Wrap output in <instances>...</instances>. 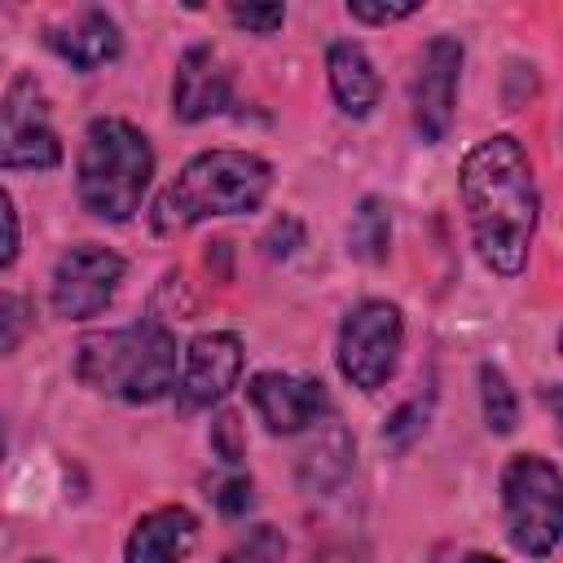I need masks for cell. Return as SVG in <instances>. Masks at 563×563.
Wrapping results in <instances>:
<instances>
[{
    "instance_id": "1",
    "label": "cell",
    "mask_w": 563,
    "mask_h": 563,
    "mask_svg": "<svg viewBox=\"0 0 563 563\" xmlns=\"http://www.w3.org/2000/svg\"><path fill=\"white\" fill-rule=\"evenodd\" d=\"M457 194L479 264L497 277H519L541 220V194L532 180V158L510 132L475 141L457 167Z\"/></svg>"
},
{
    "instance_id": "2",
    "label": "cell",
    "mask_w": 563,
    "mask_h": 563,
    "mask_svg": "<svg viewBox=\"0 0 563 563\" xmlns=\"http://www.w3.org/2000/svg\"><path fill=\"white\" fill-rule=\"evenodd\" d=\"M268 189H273L268 158L251 150H202L163 185L150 211V229L158 238H176L202 220L246 216L264 207Z\"/></svg>"
},
{
    "instance_id": "3",
    "label": "cell",
    "mask_w": 563,
    "mask_h": 563,
    "mask_svg": "<svg viewBox=\"0 0 563 563\" xmlns=\"http://www.w3.org/2000/svg\"><path fill=\"white\" fill-rule=\"evenodd\" d=\"M70 369L97 396H114L123 405H154L180 383L176 334L158 317L97 330L79 339Z\"/></svg>"
},
{
    "instance_id": "4",
    "label": "cell",
    "mask_w": 563,
    "mask_h": 563,
    "mask_svg": "<svg viewBox=\"0 0 563 563\" xmlns=\"http://www.w3.org/2000/svg\"><path fill=\"white\" fill-rule=\"evenodd\" d=\"M154 180V145L150 136L119 119V114H97L84 128L79 158H75V194L79 207L92 220L123 224L141 211L145 194Z\"/></svg>"
},
{
    "instance_id": "5",
    "label": "cell",
    "mask_w": 563,
    "mask_h": 563,
    "mask_svg": "<svg viewBox=\"0 0 563 563\" xmlns=\"http://www.w3.org/2000/svg\"><path fill=\"white\" fill-rule=\"evenodd\" d=\"M497 493L510 545L528 559H550L563 541V471L541 453H515L497 475Z\"/></svg>"
},
{
    "instance_id": "6",
    "label": "cell",
    "mask_w": 563,
    "mask_h": 563,
    "mask_svg": "<svg viewBox=\"0 0 563 563\" xmlns=\"http://www.w3.org/2000/svg\"><path fill=\"white\" fill-rule=\"evenodd\" d=\"M405 352V312L391 299H361L347 308L339 339H334V365L356 391H378L391 383Z\"/></svg>"
},
{
    "instance_id": "7",
    "label": "cell",
    "mask_w": 563,
    "mask_h": 563,
    "mask_svg": "<svg viewBox=\"0 0 563 563\" xmlns=\"http://www.w3.org/2000/svg\"><path fill=\"white\" fill-rule=\"evenodd\" d=\"M62 163V136L48 123L44 88L31 70H18L0 106V167L4 172H53Z\"/></svg>"
},
{
    "instance_id": "8",
    "label": "cell",
    "mask_w": 563,
    "mask_h": 563,
    "mask_svg": "<svg viewBox=\"0 0 563 563\" xmlns=\"http://www.w3.org/2000/svg\"><path fill=\"white\" fill-rule=\"evenodd\" d=\"M123 255L101 242H75L57 255L48 277V303L62 321H88L110 308V299L123 286Z\"/></svg>"
},
{
    "instance_id": "9",
    "label": "cell",
    "mask_w": 563,
    "mask_h": 563,
    "mask_svg": "<svg viewBox=\"0 0 563 563\" xmlns=\"http://www.w3.org/2000/svg\"><path fill=\"white\" fill-rule=\"evenodd\" d=\"M462 40L457 35H431L418 53L413 79H409V110L422 145H440L453 132L457 114V84H462Z\"/></svg>"
},
{
    "instance_id": "10",
    "label": "cell",
    "mask_w": 563,
    "mask_h": 563,
    "mask_svg": "<svg viewBox=\"0 0 563 563\" xmlns=\"http://www.w3.org/2000/svg\"><path fill=\"white\" fill-rule=\"evenodd\" d=\"M246 400L273 435H299L330 418V391L321 378H308V374L260 369L246 383Z\"/></svg>"
},
{
    "instance_id": "11",
    "label": "cell",
    "mask_w": 563,
    "mask_h": 563,
    "mask_svg": "<svg viewBox=\"0 0 563 563\" xmlns=\"http://www.w3.org/2000/svg\"><path fill=\"white\" fill-rule=\"evenodd\" d=\"M242 378V339L233 330L194 334L180 352V409H211L220 405Z\"/></svg>"
},
{
    "instance_id": "12",
    "label": "cell",
    "mask_w": 563,
    "mask_h": 563,
    "mask_svg": "<svg viewBox=\"0 0 563 563\" xmlns=\"http://www.w3.org/2000/svg\"><path fill=\"white\" fill-rule=\"evenodd\" d=\"M233 106V75L211 44H189L172 75V114L180 123L216 119Z\"/></svg>"
},
{
    "instance_id": "13",
    "label": "cell",
    "mask_w": 563,
    "mask_h": 563,
    "mask_svg": "<svg viewBox=\"0 0 563 563\" xmlns=\"http://www.w3.org/2000/svg\"><path fill=\"white\" fill-rule=\"evenodd\" d=\"M44 44H48L66 66L92 75V70L110 66V62L123 53V31H119V22H114L106 9L88 4V9H75L70 18L48 22V26H44Z\"/></svg>"
},
{
    "instance_id": "14",
    "label": "cell",
    "mask_w": 563,
    "mask_h": 563,
    "mask_svg": "<svg viewBox=\"0 0 563 563\" xmlns=\"http://www.w3.org/2000/svg\"><path fill=\"white\" fill-rule=\"evenodd\" d=\"M194 545L198 515L189 506H154L132 523L123 541V563H185Z\"/></svg>"
},
{
    "instance_id": "15",
    "label": "cell",
    "mask_w": 563,
    "mask_h": 563,
    "mask_svg": "<svg viewBox=\"0 0 563 563\" xmlns=\"http://www.w3.org/2000/svg\"><path fill=\"white\" fill-rule=\"evenodd\" d=\"M325 79H330V97H334L339 114H347V119L374 114V106L383 97V84H378V70H374L369 53L356 40H330Z\"/></svg>"
},
{
    "instance_id": "16",
    "label": "cell",
    "mask_w": 563,
    "mask_h": 563,
    "mask_svg": "<svg viewBox=\"0 0 563 563\" xmlns=\"http://www.w3.org/2000/svg\"><path fill=\"white\" fill-rule=\"evenodd\" d=\"M352 457H356V444L347 435V427L339 422H317L312 427V440L303 444L299 462H295V475H299V488L303 493H330L347 479L352 471Z\"/></svg>"
},
{
    "instance_id": "17",
    "label": "cell",
    "mask_w": 563,
    "mask_h": 563,
    "mask_svg": "<svg viewBox=\"0 0 563 563\" xmlns=\"http://www.w3.org/2000/svg\"><path fill=\"white\" fill-rule=\"evenodd\" d=\"M391 251V207L378 194H365L347 224V255L361 264H383Z\"/></svg>"
},
{
    "instance_id": "18",
    "label": "cell",
    "mask_w": 563,
    "mask_h": 563,
    "mask_svg": "<svg viewBox=\"0 0 563 563\" xmlns=\"http://www.w3.org/2000/svg\"><path fill=\"white\" fill-rule=\"evenodd\" d=\"M479 409H484V427L493 435H510L519 427V396L493 361L479 365Z\"/></svg>"
},
{
    "instance_id": "19",
    "label": "cell",
    "mask_w": 563,
    "mask_h": 563,
    "mask_svg": "<svg viewBox=\"0 0 563 563\" xmlns=\"http://www.w3.org/2000/svg\"><path fill=\"white\" fill-rule=\"evenodd\" d=\"M286 554V537L273 528V523H260L242 545H233L220 563H282Z\"/></svg>"
},
{
    "instance_id": "20",
    "label": "cell",
    "mask_w": 563,
    "mask_h": 563,
    "mask_svg": "<svg viewBox=\"0 0 563 563\" xmlns=\"http://www.w3.org/2000/svg\"><path fill=\"white\" fill-rule=\"evenodd\" d=\"M211 453H216L220 462H229V466L242 462L246 444H242V418H238L233 409H220V413H216V422H211Z\"/></svg>"
},
{
    "instance_id": "21",
    "label": "cell",
    "mask_w": 563,
    "mask_h": 563,
    "mask_svg": "<svg viewBox=\"0 0 563 563\" xmlns=\"http://www.w3.org/2000/svg\"><path fill=\"white\" fill-rule=\"evenodd\" d=\"M211 501H216V510H220V515H229V519H238V515H246V510L255 506V484H251V475H242V471H233L229 479H220V484H216V493H211Z\"/></svg>"
},
{
    "instance_id": "22",
    "label": "cell",
    "mask_w": 563,
    "mask_h": 563,
    "mask_svg": "<svg viewBox=\"0 0 563 563\" xmlns=\"http://www.w3.org/2000/svg\"><path fill=\"white\" fill-rule=\"evenodd\" d=\"M229 18L251 35H273L286 22V4H229Z\"/></svg>"
},
{
    "instance_id": "23",
    "label": "cell",
    "mask_w": 563,
    "mask_h": 563,
    "mask_svg": "<svg viewBox=\"0 0 563 563\" xmlns=\"http://www.w3.org/2000/svg\"><path fill=\"white\" fill-rule=\"evenodd\" d=\"M260 246H264L268 260H290V255L303 246V224H299L295 216H282V220H273V229L260 238Z\"/></svg>"
},
{
    "instance_id": "24",
    "label": "cell",
    "mask_w": 563,
    "mask_h": 563,
    "mask_svg": "<svg viewBox=\"0 0 563 563\" xmlns=\"http://www.w3.org/2000/svg\"><path fill=\"white\" fill-rule=\"evenodd\" d=\"M422 4L409 0V4H374V0H347V18L365 22V26H387V22H405L413 18Z\"/></svg>"
},
{
    "instance_id": "25",
    "label": "cell",
    "mask_w": 563,
    "mask_h": 563,
    "mask_svg": "<svg viewBox=\"0 0 563 563\" xmlns=\"http://www.w3.org/2000/svg\"><path fill=\"white\" fill-rule=\"evenodd\" d=\"M0 325H4V334H0V352L13 356L18 343H22V330H26V303H22V295H13V290L0 295Z\"/></svg>"
},
{
    "instance_id": "26",
    "label": "cell",
    "mask_w": 563,
    "mask_h": 563,
    "mask_svg": "<svg viewBox=\"0 0 563 563\" xmlns=\"http://www.w3.org/2000/svg\"><path fill=\"white\" fill-rule=\"evenodd\" d=\"M422 418H427V405H422V400H409L405 409H396V413L387 418L383 435H387L391 444H409V440L422 431Z\"/></svg>"
},
{
    "instance_id": "27",
    "label": "cell",
    "mask_w": 563,
    "mask_h": 563,
    "mask_svg": "<svg viewBox=\"0 0 563 563\" xmlns=\"http://www.w3.org/2000/svg\"><path fill=\"white\" fill-rule=\"evenodd\" d=\"M0 211H4V255H0V264H4V268H13V260H18V242H22V229H18V207H13V194H9V189L0 194Z\"/></svg>"
},
{
    "instance_id": "28",
    "label": "cell",
    "mask_w": 563,
    "mask_h": 563,
    "mask_svg": "<svg viewBox=\"0 0 563 563\" xmlns=\"http://www.w3.org/2000/svg\"><path fill=\"white\" fill-rule=\"evenodd\" d=\"M541 405L550 409V418H554V435L563 440V383H545V387H541Z\"/></svg>"
},
{
    "instance_id": "29",
    "label": "cell",
    "mask_w": 563,
    "mask_h": 563,
    "mask_svg": "<svg viewBox=\"0 0 563 563\" xmlns=\"http://www.w3.org/2000/svg\"><path fill=\"white\" fill-rule=\"evenodd\" d=\"M462 563H506V559H497V554H484V550H475V554H466Z\"/></svg>"
},
{
    "instance_id": "30",
    "label": "cell",
    "mask_w": 563,
    "mask_h": 563,
    "mask_svg": "<svg viewBox=\"0 0 563 563\" xmlns=\"http://www.w3.org/2000/svg\"><path fill=\"white\" fill-rule=\"evenodd\" d=\"M26 563H53V559H26Z\"/></svg>"
},
{
    "instance_id": "31",
    "label": "cell",
    "mask_w": 563,
    "mask_h": 563,
    "mask_svg": "<svg viewBox=\"0 0 563 563\" xmlns=\"http://www.w3.org/2000/svg\"><path fill=\"white\" fill-rule=\"evenodd\" d=\"M559 356H563V334H559Z\"/></svg>"
}]
</instances>
